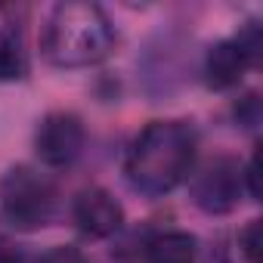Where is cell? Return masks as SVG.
<instances>
[{"mask_svg": "<svg viewBox=\"0 0 263 263\" xmlns=\"http://www.w3.org/2000/svg\"><path fill=\"white\" fill-rule=\"evenodd\" d=\"M260 220H248L238 232V254L245 257V263H260Z\"/></svg>", "mask_w": 263, "mask_h": 263, "instance_id": "30bf717a", "label": "cell"}, {"mask_svg": "<svg viewBox=\"0 0 263 263\" xmlns=\"http://www.w3.org/2000/svg\"><path fill=\"white\" fill-rule=\"evenodd\" d=\"M195 158L198 134L189 121H149L127 149L124 177L134 192L161 198L192 177Z\"/></svg>", "mask_w": 263, "mask_h": 263, "instance_id": "6da1fadb", "label": "cell"}, {"mask_svg": "<svg viewBox=\"0 0 263 263\" xmlns=\"http://www.w3.org/2000/svg\"><path fill=\"white\" fill-rule=\"evenodd\" d=\"M59 189L50 174L31 164H16L0 180V214L19 232L44 229L56 220Z\"/></svg>", "mask_w": 263, "mask_h": 263, "instance_id": "3957f363", "label": "cell"}, {"mask_svg": "<svg viewBox=\"0 0 263 263\" xmlns=\"http://www.w3.org/2000/svg\"><path fill=\"white\" fill-rule=\"evenodd\" d=\"M208 263H229V257H226V254H223V251H214V254H211V260H208Z\"/></svg>", "mask_w": 263, "mask_h": 263, "instance_id": "9a60e30c", "label": "cell"}, {"mask_svg": "<svg viewBox=\"0 0 263 263\" xmlns=\"http://www.w3.org/2000/svg\"><path fill=\"white\" fill-rule=\"evenodd\" d=\"M235 118H238L245 127H254V124H257V118H260V102H257V93L245 96V102H241V105H235Z\"/></svg>", "mask_w": 263, "mask_h": 263, "instance_id": "4fadbf2b", "label": "cell"}, {"mask_svg": "<svg viewBox=\"0 0 263 263\" xmlns=\"http://www.w3.org/2000/svg\"><path fill=\"white\" fill-rule=\"evenodd\" d=\"M251 68H254V62L238 47V41L226 37V41H217L204 56V84L211 90H232L241 84V78Z\"/></svg>", "mask_w": 263, "mask_h": 263, "instance_id": "52a82bcc", "label": "cell"}, {"mask_svg": "<svg viewBox=\"0 0 263 263\" xmlns=\"http://www.w3.org/2000/svg\"><path fill=\"white\" fill-rule=\"evenodd\" d=\"M118 31L108 13L90 0L56 4L41 31V53L56 68H90L111 56Z\"/></svg>", "mask_w": 263, "mask_h": 263, "instance_id": "7a4b0ae2", "label": "cell"}, {"mask_svg": "<svg viewBox=\"0 0 263 263\" xmlns=\"http://www.w3.org/2000/svg\"><path fill=\"white\" fill-rule=\"evenodd\" d=\"M28 78V50L13 7H0V84Z\"/></svg>", "mask_w": 263, "mask_h": 263, "instance_id": "ba28073f", "label": "cell"}, {"mask_svg": "<svg viewBox=\"0 0 263 263\" xmlns=\"http://www.w3.org/2000/svg\"><path fill=\"white\" fill-rule=\"evenodd\" d=\"M241 180H245V192L260 201V152L254 149V155L248 158V164L241 167Z\"/></svg>", "mask_w": 263, "mask_h": 263, "instance_id": "7c38bea8", "label": "cell"}, {"mask_svg": "<svg viewBox=\"0 0 263 263\" xmlns=\"http://www.w3.org/2000/svg\"><path fill=\"white\" fill-rule=\"evenodd\" d=\"M0 263H25V254L10 238H0Z\"/></svg>", "mask_w": 263, "mask_h": 263, "instance_id": "5bb4252c", "label": "cell"}, {"mask_svg": "<svg viewBox=\"0 0 263 263\" xmlns=\"http://www.w3.org/2000/svg\"><path fill=\"white\" fill-rule=\"evenodd\" d=\"M87 146V127L74 111H50L34 130V152L47 167H71Z\"/></svg>", "mask_w": 263, "mask_h": 263, "instance_id": "5b68a950", "label": "cell"}, {"mask_svg": "<svg viewBox=\"0 0 263 263\" xmlns=\"http://www.w3.org/2000/svg\"><path fill=\"white\" fill-rule=\"evenodd\" d=\"M186 183H189L192 204L211 217H223V214L235 211L241 201V192H245L241 164L229 155H220V158L208 161L201 171H192V177Z\"/></svg>", "mask_w": 263, "mask_h": 263, "instance_id": "277c9868", "label": "cell"}, {"mask_svg": "<svg viewBox=\"0 0 263 263\" xmlns=\"http://www.w3.org/2000/svg\"><path fill=\"white\" fill-rule=\"evenodd\" d=\"M198 260V238L183 229L158 232L143 248V263H195Z\"/></svg>", "mask_w": 263, "mask_h": 263, "instance_id": "9c48e42d", "label": "cell"}, {"mask_svg": "<svg viewBox=\"0 0 263 263\" xmlns=\"http://www.w3.org/2000/svg\"><path fill=\"white\" fill-rule=\"evenodd\" d=\"M71 220H74L78 232L87 238H111L124 226V208L108 189L90 186L74 195Z\"/></svg>", "mask_w": 263, "mask_h": 263, "instance_id": "8992f818", "label": "cell"}, {"mask_svg": "<svg viewBox=\"0 0 263 263\" xmlns=\"http://www.w3.org/2000/svg\"><path fill=\"white\" fill-rule=\"evenodd\" d=\"M37 263H90V260H87L84 251L74 248V245H56V248L44 251Z\"/></svg>", "mask_w": 263, "mask_h": 263, "instance_id": "8fae6325", "label": "cell"}]
</instances>
